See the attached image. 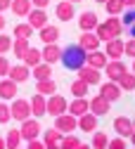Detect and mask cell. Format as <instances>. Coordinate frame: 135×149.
Here are the masks:
<instances>
[{
  "instance_id": "1",
  "label": "cell",
  "mask_w": 135,
  "mask_h": 149,
  "mask_svg": "<svg viewBox=\"0 0 135 149\" xmlns=\"http://www.w3.org/2000/svg\"><path fill=\"white\" fill-rule=\"evenodd\" d=\"M85 57H88V52H85L78 43H71V45L62 47L59 62H62L66 69H71V71H78L81 66H85Z\"/></svg>"
},
{
  "instance_id": "2",
  "label": "cell",
  "mask_w": 135,
  "mask_h": 149,
  "mask_svg": "<svg viewBox=\"0 0 135 149\" xmlns=\"http://www.w3.org/2000/svg\"><path fill=\"white\" fill-rule=\"evenodd\" d=\"M123 33V24H121V17H109L107 22L95 26V36L100 38V43H107L111 38H119Z\"/></svg>"
},
{
  "instance_id": "3",
  "label": "cell",
  "mask_w": 135,
  "mask_h": 149,
  "mask_svg": "<svg viewBox=\"0 0 135 149\" xmlns=\"http://www.w3.org/2000/svg\"><path fill=\"white\" fill-rule=\"evenodd\" d=\"M66 107H69V102H66V97H62V95H50L48 100H45V114L48 116H59V114H66Z\"/></svg>"
},
{
  "instance_id": "4",
  "label": "cell",
  "mask_w": 135,
  "mask_h": 149,
  "mask_svg": "<svg viewBox=\"0 0 135 149\" xmlns=\"http://www.w3.org/2000/svg\"><path fill=\"white\" fill-rule=\"evenodd\" d=\"M10 114H12V118L14 121H26V118H31V102L29 100H12V104H10Z\"/></svg>"
},
{
  "instance_id": "5",
  "label": "cell",
  "mask_w": 135,
  "mask_h": 149,
  "mask_svg": "<svg viewBox=\"0 0 135 149\" xmlns=\"http://www.w3.org/2000/svg\"><path fill=\"white\" fill-rule=\"evenodd\" d=\"M52 128H55V130H59L62 135L73 133V130L78 128V118L71 116V114H59V116H55V125H52Z\"/></svg>"
},
{
  "instance_id": "6",
  "label": "cell",
  "mask_w": 135,
  "mask_h": 149,
  "mask_svg": "<svg viewBox=\"0 0 135 149\" xmlns=\"http://www.w3.org/2000/svg\"><path fill=\"white\" fill-rule=\"evenodd\" d=\"M19 133H22V140H36L38 135L43 133V128H41V123H38V118H26V121H22V128H19Z\"/></svg>"
},
{
  "instance_id": "7",
  "label": "cell",
  "mask_w": 135,
  "mask_h": 149,
  "mask_svg": "<svg viewBox=\"0 0 135 149\" xmlns=\"http://www.w3.org/2000/svg\"><path fill=\"white\" fill-rule=\"evenodd\" d=\"M102 71H104V76H107L109 81H119L123 73L128 71V66L123 64V59H109V62H107V66H104Z\"/></svg>"
},
{
  "instance_id": "8",
  "label": "cell",
  "mask_w": 135,
  "mask_h": 149,
  "mask_svg": "<svg viewBox=\"0 0 135 149\" xmlns=\"http://www.w3.org/2000/svg\"><path fill=\"white\" fill-rule=\"evenodd\" d=\"M100 95H102L104 100H109V102H116V100H121L123 90L119 88V83H116V81H107V83H102V85H100Z\"/></svg>"
},
{
  "instance_id": "9",
  "label": "cell",
  "mask_w": 135,
  "mask_h": 149,
  "mask_svg": "<svg viewBox=\"0 0 135 149\" xmlns=\"http://www.w3.org/2000/svg\"><path fill=\"white\" fill-rule=\"evenodd\" d=\"M7 78L10 81H14V83H26L29 78H31V69L22 62V64H14V66H10V71H7Z\"/></svg>"
},
{
  "instance_id": "10",
  "label": "cell",
  "mask_w": 135,
  "mask_h": 149,
  "mask_svg": "<svg viewBox=\"0 0 135 149\" xmlns=\"http://www.w3.org/2000/svg\"><path fill=\"white\" fill-rule=\"evenodd\" d=\"M78 78L83 81V83H88V85H100V81H102V76H100V69H92V66H81L78 71Z\"/></svg>"
},
{
  "instance_id": "11",
  "label": "cell",
  "mask_w": 135,
  "mask_h": 149,
  "mask_svg": "<svg viewBox=\"0 0 135 149\" xmlns=\"http://www.w3.org/2000/svg\"><path fill=\"white\" fill-rule=\"evenodd\" d=\"M114 130H116V135L119 137H130V133H133V118H128V116H116L114 118Z\"/></svg>"
},
{
  "instance_id": "12",
  "label": "cell",
  "mask_w": 135,
  "mask_h": 149,
  "mask_svg": "<svg viewBox=\"0 0 135 149\" xmlns=\"http://www.w3.org/2000/svg\"><path fill=\"white\" fill-rule=\"evenodd\" d=\"M88 104H90V111L95 116H104V114H109V109H111V102L104 100L102 95H95L92 100H88Z\"/></svg>"
},
{
  "instance_id": "13",
  "label": "cell",
  "mask_w": 135,
  "mask_h": 149,
  "mask_svg": "<svg viewBox=\"0 0 135 149\" xmlns=\"http://www.w3.org/2000/svg\"><path fill=\"white\" fill-rule=\"evenodd\" d=\"M97 125H100V116H95L92 111H85L83 116H78V128L83 133H95Z\"/></svg>"
},
{
  "instance_id": "14",
  "label": "cell",
  "mask_w": 135,
  "mask_h": 149,
  "mask_svg": "<svg viewBox=\"0 0 135 149\" xmlns=\"http://www.w3.org/2000/svg\"><path fill=\"white\" fill-rule=\"evenodd\" d=\"M85 111H90V104H88V97H73V102H69V107H66V114H71V116H83Z\"/></svg>"
},
{
  "instance_id": "15",
  "label": "cell",
  "mask_w": 135,
  "mask_h": 149,
  "mask_svg": "<svg viewBox=\"0 0 135 149\" xmlns=\"http://www.w3.org/2000/svg\"><path fill=\"white\" fill-rule=\"evenodd\" d=\"M104 54L109 59H121L123 57V40L121 38H111L104 43Z\"/></svg>"
},
{
  "instance_id": "16",
  "label": "cell",
  "mask_w": 135,
  "mask_h": 149,
  "mask_svg": "<svg viewBox=\"0 0 135 149\" xmlns=\"http://www.w3.org/2000/svg\"><path fill=\"white\" fill-rule=\"evenodd\" d=\"M107 62H109V57L104 54V50H92V52H88V57H85V64L88 66L100 69V71L107 66Z\"/></svg>"
},
{
  "instance_id": "17",
  "label": "cell",
  "mask_w": 135,
  "mask_h": 149,
  "mask_svg": "<svg viewBox=\"0 0 135 149\" xmlns=\"http://www.w3.org/2000/svg\"><path fill=\"white\" fill-rule=\"evenodd\" d=\"M78 45H81L85 52L100 50V38L95 36V31H83V33H81V38H78Z\"/></svg>"
},
{
  "instance_id": "18",
  "label": "cell",
  "mask_w": 135,
  "mask_h": 149,
  "mask_svg": "<svg viewBox=\"0 0 135 149\" xmlns=\"http://www.w3.org/2000/svg\"><path fill=\"white\" fill-rule=\"evenodd\" d=\"M55 14H57V19H59V22H71V19H73V14H76L73 3H69V0H62V3H57Z\"/></svg>"
},
{
  "instance_id": "19",
  "label": "cell",
  "mask_w": 135,
  "mask_h": 149,
  "mask_svg": "<svg viewBox=\"0 0 135 149\" xmlns=\"http://www.w3.org/2000/svg\"><path fill=\"white\" fill-rule=\"evenodd\" d=\"M121 24H123V31L128 33V38H135V7H126L123 10Z\"/></svg>"
},
{
  "instance_id": "20",
  "label": "cell",
  "mask_w": 135,
  "mask_h": 149,
  "mask_svg": "<svg viewBox=\"0 0 135 149\" xmlns=\"http://www.w3.org/2000/svg\"><path fill=\"white\" fill-rule=\"evenodd\" d=\"M41 54H43V62L45 64H57L59 57H62V47L57 45V43H50V45H45L41 50Z\"/></svg>"
},
{
  "instance_id": "21",
  "label": "cell",
  "mask_w": 135,
  "mask_h": 149,
  "mask_svg": "<svg viewBox=\"0 0 135 149\" xmlns=\"http://www.w3.org/2000/svg\"><path fill=\"white\" fill-rule=\"evenodd\" d=\"M26 19H29V24L33 26V31H36V29L41 31V29L48 24V14H45V10H38V7H33V10L26 14Z\"/></svg>"
},
{
  "instance_id": "22",
  "label": "cell",
  "mask_w": 135,
  "mask_h": 149,
  "mask_svg": "<svg viewBox=\"0 0 135 149\" xmlns=\"http://www.w3.org/2000/svg\"><path fill=\"white\" fill-rule=\"evenodd\" d=\"M14 97H17V83L10 78H0V100L12 102Z\"/></svg>"
},
{
  "instance_id": "23",
  "label": "cell",
  "mask_w": 135,
  "mask_h": 149,
  "mask_svg": "<svg viewBox=\"0 0 135 149\" xmlns=\"http://www.w3.org/2000/svg\"><path fill=\"white\" fill-rule=\"evenodd\" d=\"M38 36H41V40H43L45 45H50V43H57V40H59L62 31L57 29V26H52V24H45L41 31H38Z\"/></svg>"
},
{
  "instance_id": "24",
  "label": "cell",
  "mask_w": 135,
  "mask_h": 149,
  "mask_svg": "<svg viewBox=\"0 0 135 149\" xmlns=\"http://www.w3.org/2000/svg\"><path fill=\"white\" fill-rule=\"evenodd\" d=\"M62 137H64V135L59 133V130H55V128L43 130V144H45V149H59Z\"/></svg>"
},
{
  "instance_id": "25",
  "label": "cell",
  "mask_w": 135,
  "mask_h": 149,
  "mask_svg": "<svg viewBox=\"0 0 135 149\" xmlns=\"http://www.w3.org/2000/svg\"><path fill=\"white\" fill-rule=\"evenodd\" d=\"M45 95H41V92H36V95L29 100L31 102V116L33 118H41V116H45Z\"/></svg>"
},
{
  "instance_id": "26",
  "label": "cell",
  "mask_w": 135,
  "mask_h": 149,
  "mask_svg": "<svg viewBox=\"0 0 135 149\" xmlns=\"http://www.w3.org/2000/svg\"><path fill=\"white\" fill-rule=\"evenodd\" d=\"M97 14L95 12H81L78 17V29L81 31H95V26H97Z\"/></svg>"
},
{
  "instance_id": "27",
  "label": "cell",
  "mask_w": 135,
  "mask_h": 149,
  "mask_svg": "<svg viewBox=\"0 0 135 149\" xmlns=\"http://www.w3.org/2000/svg\"><path fill=\"white\" fill-rule=\"evenodd\" d=\"M31 76H33L36 81H45V78H52V64H45V62H41V64L31 66Z\"/></svg>"
},
{
  "instance_id": "28",
  "label": "cell",
  "mask_w": 135,
  "mask_h": 149,
  "mask_svg": "<svg viewBox=\"0 0 135 149\" xmlns=\"http://www.w3.org/2000/svg\"><path fill=\"white\" fill-rule=\"evenodd\" d=\"M10 10H12L17 17H26V14L33 10V5H31V0H12Z\"/></svg>"
},
{
  "instance_id": "29",
  "label": "cell",
  "mask_w": 135,
  "mask_h": 149,
  "mask_svg": "<svg viewBox=\"0 0 135 149\" xmlns=\"http://www.w3.org/2000/svg\"><path fill=\"white\" fill-rule=\"evenodd\" d=\"M22 62L31 69V66H36V64H41V62H43V54H41V50H38V47H29L26 54L22 57Z\"/></svg>"
},
{
  "instance_id": "30",
  "label": "cell",
  "mask_w": 135,
  "mask_h": 149,
  "mask_svg": "<svg viewBox=\"0 0 135 149\" xmlns=\"http://www.w3.org/2000/svg\"><path fill=\"white\" fill-rule=\"evenodd\" d=\"M38 85H36V92H41V95H45V97H50V95H55L57 92V83L52 81V78H45V81H36Z\"/></svg>"
},
{
  "instance_id": "31",
  "label": "cell",
  "mask_w": 135,
  "mask_h": 149,
  "mask_svg": "<svg viewBox=\"0 0 135 149\" xmlns=\"http://www.w3.org/2000/svg\"><path fill=\"white\" fill-rule=\"evenodd\" d=\"M29 47H31V45H29V38H12V52H14V57L22 59Z\"/></svg>"
},
{
  "instance_id": "32",
  "label": "cell",
  "mask_w": 135,
  "mask_h": 149,
  "mask_svg": "<svg viewBox=\"0 0 135 149\" xmlns=\"http://www.w3.org/2000/svg\"><path fill=\"white\" fill-rule=\"evenodd\" d=\"M104 10H107L109 17H121L123 10H126V5L121 3V0H107V3H104Z\"/></svg>"
},
{
  "instance_id": "33",
  "label": "cell",
  "mask_w": 135,
  "mask_h": 149,
  "mask_svg": "<svg viewBox=\"0 0 135 149\" xmlns=\"http://www.w3.org/2000/svg\"><path fill=\"white\" fill-rule=\"evenodd\" d=\"M116 83H119V88H121L123 92H133V90H135V73L126 71V73H123V76H121Z\"/></svg>"
},
{
  "instance_id": "34",
  "label": "cell",
  "mask_w": 135,
  "mask_h": 149,
  "mask_svg": "<svg viewBox=\"0 0 135 149\" xmlns=\"http://www.w3.org/2000/svg\"><path fill=\"white\" fill-rule=\"evenodd\" d=\"M12 33H14V38H31V36H33V26L29 22H19Z\"/></svg>"
},
{
  "instance_id": "35",
  "label": "cell",
  "mask_w": 135,
  "mask_h": 149,
  "mask_svg": "<svg viewBox=\"0 0 135 149\" xmlns=\"http://www.w3.org/2000/svg\"><path fill=\"white\" fill-rule=\"evenodd\" d=\"M19 144H22V133L19 130H10L5 137V149H19Z\"/></svg>"
},
{
  "instance_id": "36",
  "label": "cell",
  "mask_w": 135,
  "mask_h": 149,
  "mask_svg": "<svg viewBox=\"0 0 135 149\" xmlns=\"http://www.w3.org/2000/svg\"><path fill=\"white\" fill-rule=\"evenodd\" d=\"M88 88H90L88 83H83L81 78H76V81L71 83L69 90H71V95H73V97H85V95H88Z\"/></svg>"
},
{
  "instance_id": "37",
  "label": "cell",
  "mask_w": 135,
  "mask_h": 149,
  "mask_svg": "<svg viewBox=\"0 0 135 149\" xmlns=\"http://www.w3.org/2000/svg\"><path fill=\"white\" fill-rule=\"evenodd\" d=\"M107 144H109V137H107V133H97L95 130L92 133V149H107Z\"/></svg>"
},
{
  "instance_id": "38",
  "label": "cell",
  "mask_w": 135,
  "mask_h": 149,
  "mask_svg": "<svg viewBox=\"0 0 135 149\" xmlns=\"http://www.w3.org/2000/svg\"><path fill=\"white\" fill-rule=\"evenodd\" d=\"M81 144V140L76 137V135H71V133H66L64 137H62V142H59V149H76Z\"/></svg>"
},
{
  "instance_id": "39",
  "label": "cell",
  "mask_w": 135,
  "mask_h": 149,
  "mask_svg": "<svg viewBox=\"0 0 135 149\" xmlns=\"http://www.w3.org/2000/svg\"><path fill=\"white\" fill-rule=\"evenodd\" d=\"M12 121V114H10V104H5V100H0V125H5Z\"/></svg>"
},
{
  "instance_id": "40",
  "label": "cell",
  "mask_w": 135,
  "mask_h": 149,
  "mask_svg": "<svg viewBox=\"0 0 135 149\" xmlns=\"http://www.w3.org/2000/svg\"><path fill=\"white\" fill-rule=\"evenodd\" d=\"M10 50H12V38L0 31V54H5V52H10Z\"/></svg>"
},
{
  "instance_id": "41",
  "label": "cell",
  "mask_w": 135,
  "mask_h": 149,
  "mask_svg": "<svg viewBox=\"0 0 135 149\" xmlns=\"http://www.w3.org/2000/svg\"><path fill=\"white\" fill-rule=\"evenodd\" d=\"M107 149H128V142H126V137H114V140H109V144H107Z\"/></svg>"
},
{
  "instance_id": "42",
  "label": "cell",
  "mask_w": 135,
  "mask_h": 149,
  "mask_svg": "<svg viewBox=\"0 0 135 149\" xmlns=\"http://www.w3.org/2000/svg\"><path fill=\"white\" fill-rule=\"evenodd\" d=\"M123 57H133L135 59V38H128L123 43Z\"/></svg>"
},
{
  "instance_id": "43",
  "label": "cell",
  "mask_w": 135,
  "mask_h": 149,
  "mask_svg": "<svg viewBox=\"0 0 135 149\" xmlns=\"http://www.w3.org/2000/svg\"><path fill=\"white\" fill-rule=\"evenodd\" d=\"M10 62H7V57H3V54H0V76H7V71H10Z\"/></svg>"
},
{
  "instance_id": "44",
  "label": "cell",
  "mask_w": 135,
  "mask_h": 149,
  "mask_svg": "<svg viewBox=\"0 0 135 149\" xmlns=\"http://www.w3.org/2000/svg\"><path fill=\"white\" fill-rule=\"evenodd\" d=\"M26 149H45V144H43V140L36 137V140H29L26 142Z\"/></svg>"
},
{
  "instance_id": "45",
  "label": "cell",
  "mask_w": 135,
  "mask_h": 149,
  "mask_svg": "<svg viewBox=\"0 0 135 149\" xmlns=\"http://www.w3.org/2000/svg\"><path fill=\"white\" fill-rule=\"evenodd\" d=\"M31 5L38 7V10H45V7L50 5V0H31Z\"/></svg>"
},
{
  "instance_id": "46",
  "label": "cell",
  "mask_w": 135,
  "mask_h": 149,
  "mask_svg": "<svg viewBox=\"0 0 135 149\" xmlns=\"http://www.w3.org/2000/svg\"><path fill=\"white\" fill-rule=\"evenodd\" d=\"M10 5H12V0H0V12L10 10Z\"/></svg>"
},
{
  "instance_id": "47",
  "label": "cell",
  "mask_w": 135,
  "mask_h": 149,
  "mask_svg": "<svg viewBox=\"0 0 135 149\" xmlns=\"http://www.w3.org/2000/svg\"><path fill=\"white\" fill-rule=\"evenodd\" d=\"M121 3H123L126 7H135V0H121Z\"/></svg>"
},
{
  "instance_id": "48",
  "label": "cell",
  "mask_w": 135,
  "mask_h": 149,
  "mask_svg": "<svg viewBox=\"0 0 135 149\" xmlns=\"http://www.w3.org/2000/svg\"><path fill=\"white\" fill-rule=\"evenodd\" d=\"M5 29V17H3V12H0V31Z\"/></svg>"
},
{
  "instance_id": "49",
  "label": "cell",
  "mask_w": 135,
  "mask_h": 149,
  "mask_svg": "<svg viewBox=\"0 0 135 149\" xmlns=\"http://www.w3.org/2000/svg\"><path fill=\"white\" fill-rule=\"evenodd\" d=\"M76 149H92V147H90V144H83V142H81V144L76 147Z\"/></svg>"
},
{
  "instance_id": "50",
  "label": "cell",
  "mask_w": 135,
  "mask_h": 149,
  "mask_svg": "<svg viewBox=\"0 0 135 149\" xmlns=\"http://www.w3.org/2000/svg\"><path fill=\"white\" fill-rule=\"evenodd\" d=\"M130 142H133V147H135V130H133V133H130V137H128Z\"/></svg>"
},
{
  "instance_id": "51",
  "label": "cell",
  "mask_w": 135,
  "mask_h": 149,
  "mask_svg": "<svg viewBox=\"0 0 135 149\" xmlns=\"http://www.w3.org/2000/svg\"><path fill=\"white\" fill-rule=\"evenodd\" d=\"M0 149H5V137H0Z\"/></svg>"
},
{
  "instance_id": "52",
  "label": "cell",
  "mask_w": 135,
  "mask_h": 149,
  "mask_svg": "<svg viewBox=\"0 0 135 149\" xmlns=\"http://www.w3.org/2000/svg\"><path fill=\"white\" fill-rule=\"evenodd\" d=\"M95 3H102V5H104V3H107V0H95Z\"/></svg>"
},
{
  "instance_id": "53",
  "label": "cell",
  "mask_w": 135,
  "mask_h": 149,
  "mask_svg": "<svg viewBox=\"0 0 135 149\" xmlns=\"http://www.w3.org/2000/svg\"><path fill=\"white\" fill-rule=\"evenodd\" d=\"M133 73H135V59H133Z\"/></svg>"
},
{
  "instance_id": "54",
  "label": "cell",
  "mask_w": 135,
  "mask_h": 149,
  "mask_svg": "<svg viewBox=\"0 0 135 149\" xmlns=\"http://www.w3.org/2000/svg\"><path fill=\"white\" fill-rule=\"evenodd\" d=\"M69 3H81V0H69Z\"/></svg>"
},
{
  "instance_id": "55",
  "label": "cell",
  "mask_w": 135,
  "mask_h": 149,
  "mask_svg": "<svg viewBox=\"0 0 135 149\" xmlns=\"http://www.w3.org/2000/svg\"><path fill=\"white\" fill-rule=\"evenodd\" d=\"M133 128H135V118H133Z\"/></svg>"
},
{
  "instance_id": "56",
  "label": "cell",
  "mask_w": 135,
  "mask_h": 149,
  "mask_svg": "<svg viewBox=\"0 0 135 149\" xmlns=\"http://www.w3.org/2000/svg\"><path fill=\"white\" fill-rule=\"evenodd\" d=\"M133 149H135V147H133Z\"/></svg>"
}]
</instances>
